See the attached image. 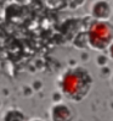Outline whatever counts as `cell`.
<instances>
[{"label":"cell","instance_id":"cell-1","mask_svg":"<svg viewBox=\"0 0 113 121\" xmlns=\"http://www.w3.org/2000/svg\"><path fill=\"white\" fill-rule=\"evenodd\" d=\"M57 86L61 94L72 103H80L93 89L94 78L84 66L68 67L60 75Z\"/></svg>","mask_w":113,"mask_h":121},{"label":"cell","instance_id":"cell-2","mask_svg":"<svg viewBox=\"0 0 113 121\" xmlns=\"http://www.w3.org/2000/svg\"><path fill=\"white\" fill-rule=\"evenodd\" d=\"M88 47L96 52H105L113 42V27L109 21H93L86 30Z\"/></svg>","mask_w":113,"mask_h":121},{"label":"cell","instance_id":"cell-3","mask_svg":"<svg viewBox=\"0 0 113 121\" xmlns=\"http://www.w3.org/2000/svg\"><path fill=\"white\" fill-rule=\"evenodd\" d=\"M50 121H74L75 109L72 104L65 102H56L49 111Z\"/></svg>","mask_w":113,"mask_h":121},{"label":"cell","instance_id":"cell-4","mask_svg":"<svg viewBox=\"0 0 113 121\" xmlns=\"http://www.w3.org/2000/svg\"><path fill=\"white\" fill-rule=\"evenodd\" d=\"M90 16L94 21H109L112 17V6L108 0H94L90 6Z\"/></svg>","mask_w":113,"mask_h":121},{"label":"cell","instance_id":"cell-5","mask_svg":"<svg viewBox=\"0 0 113 121\" xmlns=\"http://www.w3.org/2000/svg\"><path fill=\"white\" fill-rule=\"evenodd\" d=\"M3 121H26V116L18 109H9L4 112Z\"/></svg>","mask_w":113,"mask_h":121},{"label":"cell","instance_id":"cell-6","mask_svg":"<svg viewBox=\"0 0 113 121\" xmlns=\"http://www.w3.org/2000/svg\"><path fill=\"white\" fill-rule=\"evenodd\" d=\"M85 3V0H68V5H70V8L72 9H78L80 6Z\"/></svg>","mask_w":113,"mask_h":121},{"label":"cell","instance_id":"cell-7","mask_svg":"<svg viewBox=\"0 0 113 121\" xmlns=\"http://www.w3.org/2000/svg\"><path fill=\"white\" fill-rule=\"evenodd\" d=\"M15 1L18 5H28V4H31L32 0H15Z\"/></svg>","mask_w":113,"mask_h":121},{"label":"cell","instance_id":"cell-8","mask_svg":"<svg viewBox=\"0 0 113 121\" xmlns=\"http://www.w3.org/2000/svg\"><path fill=\"white\" fill-rule=\"evenodd\" d=\"M6 1H8V0H0V6L5 5V4H6Z\"/></svg>","mask_w":113,"mask_h":121},{"label":"cell","instance_id":"cell-9","mask_svg":"<svg viewBox=\"0 0 113 121\" xmlns=\"http://www.w3.org/2000/svg\"><path fill=\"white\" fill-rule=\"evenodd\" d=\"M29 121H44V120H41V119H32Z\"/></svg>","mask_w":113,"mask_h":121}]
</instances>
